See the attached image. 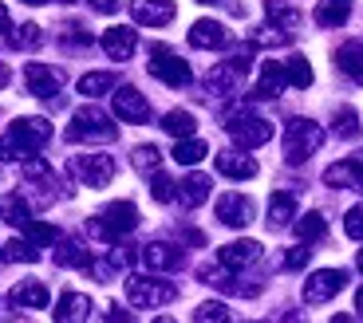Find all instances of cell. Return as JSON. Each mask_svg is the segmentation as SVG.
Here are the masks:
<instances>
[{
  "mask_svg": "<svg viewBox=\"0 0 363 323\" xmlns=\"http://www.w3.org/2000/svg\"><path fill=\"white\" fill-rule=\"evenodd\" d=\"M52 142V123L48 118H16L0 142V158H28Z\"/></svg>",
  "mask_w": 363,
  "mask_h": 323,
  "instance_id": "cell-1",
  "label": "cell"
},
{
  "mask_svg": "<svg viewBox=\"0 0 363 323\" xmlns=\"http://www.w3.org/2000/svg\"><path fill=\"white\" fill-rule=\"evenodd\" d=\"M138 229V209L130 201H111L99 217H91L87 221V233L99 237V241H123L127 233Z\"/></svg>",
  "mask_w": 363,
  "mask_h": 323,
  "instance_id": "cell-2",
  "label": "cell"
},
{
  "mask_svg": "<svg viewBox=\"0 0 363 323\" xmlns=\"http://www.w3.org/2000/svg\"><path fill=\"white\" fill-rule=\"evenodd\" d=\"M320 146H324V126L320 123H312V118H292L284 126V162L289 166L308 162Z\"/></svg>",
  "mask_w": 363,
  "mask_h": 323,
  "instance_id": "cell-3",
  "label": "cell"
},
{
  "mask_svg": "<svg viewBox=\"0 0 363 323\" xmlns=\"http://www.w3.org/2000/svg\"><path fill=\"white\" fill-rule=\"evenodd\" d=\"M67 138H72V142H115V138H118V126L107 118V110H99V107H79V110L72 115Z\"/></svg>",
  "mask_w": 363,
  "mask_h": 323,
  "instance_id": "cell-4",
  "label": "cell"
},
{
  "mask_svg": "<svg viewBox=\"0 0 363 323\" xmlns=\"http://www.w3.org/2000/svg\"><path fill=\"white\" fill-rule=\"evenodd\" d=\"M225 130L241 150H257V146H264L272 138V123L253 115V110H233V115H225Z\"/></svg>",
  "mask_w": 363,
  "mask_h": 323,
  "instance_id": "cell-5",
  "label": "cell"
},
{
  "mask_svg": "<svg viewBox=\"0 0 363 323\" xmlns=\"http://www.w3.org/2000/svg\"><path fill=\"white\" fill-rule=\"evenodd\" d=\"M127 300L135 307H162L178 300V288L170 280H158V276H127Z\"/></svg>",
  "mask_w": 363,
  "mask_h": 323,
  "instance_id": "cell-6",
  "label": "cell"
},
{
  "mask_svg": "<svg viewBox=\"0 0 363 323\" xmlns=\"http://www.w3.org/2000/svg\"><path fill=\"white\" fill-rule=\"evenodd\" d=\"M67 174H72L79 186L103 189L115 178V162H111V154H75V158L67 162Z\"/></svg>",
  "mask_w": 363,
  "mask_h": 323,
  "instance_id": "cell-7",
  "label": "cell"
},
{
  "mask_svg": "<svg viewBox=\"0 0 363 323\" xmlns=\"http://www.w3.org/2000/svg\"><path fill=\"white\" fill-rule=\"evenodd\" d=\"M150 75H155L158 83H166V87H186V83L194 79L190 63L182 60V55H174L170 47H162V44L150 47Z\"/></svg>",
  "mask_w": 363,
  "mask_h": 323,
  "instance_id": "cell-8",
  "label": "cell"
},
{
  "mask_svg": "<svg viewBox=\"0 0 363 323\" xmlns=\"http://www.w3.org/2000/svg\"><path fill=\"white\" fill-rule=\"evenodd\" d=\"M347 276L340 268H320L304 280V304H328V300H336L344 292Z\"/></svg>",
  "mask_w": 363,
  "mask_h": 323,
  "instance_id": "cell-9",
  "label": "cell"
},
{
  "mask_svg": "<svg viewBox=\"0 0 363 323\" xmlns=\"http://www.w3.org/2000/svg\"><path fill=\"white\" fill-rule=\"evenodd\" d=\"M24 83L36 99H55V95L64 91V72H60V67H48V63H28Z\"/></svg>",
  "mask_w": 363,
  "mask_h": 323,
  "instance_id": "cell-10",
  "label": "cell"
},
{
  "mask_svg": "<svg viewBox=\"0 0 363 323\" xmlns=\"http://www.w3.org/2000/svg\"><path fill=\"white\" fill-rule=\"evenodd\" d=\"M111 107H115V118H123V123H146L150 118V103L138 87H115Z\"/></svg>",
  "mask_w": 363,
  "mask_h": 323,
  "instance_id": "cell-11",
  "label": "cell"
},
{
  "mask_svg": "<svg viewBox=\"0 0 363 323\" xmlns=\"http://www.w3.org/2000/svg\"><path fill=\"white\" fill-rule=\"evenodd\" d=\"M253 217H257V205L245 193H221L218 198V221L229 225V229H245Z\"/></svg>",
  "mask_w": 363,
  "mask_h": 323,
  "instance_id": "cell-12",
  "label": "cell"
},
{
  "mask_svg": "<svg viewBox=\"0 0 363 323\" xmlns=\"http://www.w3.org/2000/svg\"><path fill=\"white\" fill-rule=\"evenodd\" d=\"M103 52L111 55V60H118V63H127L130 55L138 52V32L135 28H127V24H118V28H107V32H103Z\"/></svg>",
  "mask_w": 363,
  "mask_h": 323,
  "instance_id": "cell-13",
  "label": "cell"
},
{
  "mask_svg": "<svg viewBox=\"0 0 363 323\" xmlns=\"http://www.w3.org/2000/svg\"><path fill=\"white\" fill-rule=\"evenodd\" d=\"M324 186H332V189H359L363 193V162L359 158L332 162V166L324 170Z\"/></svg>",
  "mask_w": 363,
  "mask_h": 323,
  "instance_id": "cell-14",
  "label": "cell"
},
{
  "mask_svg": "<svg viewBox=\"0 0 363 323\" xmlns=\"http://www.w3.org/2000/svg\"><path fill=\"white\" fill-rule=\"evenodd\" d=\"M143 264L155 272H174L186 264V252L178 249V244H166V241H150L143 249Z\"/></svg>",
  "mask_w": 363,
  "mask_h": 323,
  "instance_id": "cell-15",
  "label": "cell"
},
{
  "mask_svg": "<svg viewBox=\"0 0 363 323\" xmlns=\"http://www.w3.org/2000/svg\"><path fill=\"white\" fill-rule=\"evenodd\" d=\"M130 16L143 28H162L174 20V0H130Z\"/></svg>",
  "mask_w": 363,
  "mask_h": 323,
  "instance_id": "cell-16",
  "label": "cell"
},
{
  "mask_svg": "<svg viewBox=\"0 0 363 323\" xmlns=\"http://www.w3.org/2000/svg\"><path fill=\"white\" fill-rule=\"evenodd\" d=\"M218 261L225 264V268H233V272H241V268H253L257 261H261V244L257 241H229V244H221V252H218Z\"/></svg>",
  "mask_w": 363,
  "mask_h": 323,
  "instance_id": "cell-17",
  "label": "cell"
},
{
  "mask_svg": "<svg viewBox=\"0 0 363 323\" xmlns=\"http://www.w3.org/2000/svg\"><path fill=\"white\" fill-rule=\"evenodd\" d=\"M55 323H87L91 315V296L83 292H64V296L55 300Z\"/></svg>",
  "mask_w": 363,
  "mask_h": 323,
  "instance_id": "cell-18",
  "label": "cell"
},
{
  "mask_svg": "<svg viewBox=\"0 0 363 323\" xmlns=\"http://www.w3.org/2000/svg\"><path fill=\"white\" fill-rule=\"evenodd\" d=\"M190 44L201 47V52H218V47L229 44V32L218 20H198V24H190Z\"/></svg>",
  "mask_w": 363,
  "mask_h": 323,
  "instance_id": "cell-19",
  "label": "cell"
},
{
  "mask_svg": "<svg viewBox=\"0 0 363 323\" xmlns=\"http://www.w3.org/2000/svg\"><path fill=\"white\" fill-rule=\"evenodd\" d=\"M289 87V79H284V63H277V60H264L261 63V75H257V99H277L281 91Z\"/></svg>",
  "mask_w": 363,
  "mask_h": 323,
  "instance_id": "cell-20",
  "label": "cell"
},
{
  "mask_svg": "<svg viewBox=\"0 0 363 323\" xmlns=\"http://www.w3.org/2000/svg\"><path fill=\"white\" fill-rule=\"evenodd\" d=\"M218 174H225L233 181H249V178H257V158L253 154H241V150L218 154Z\"/></svg>",
  "mask_w": 363,
  "mask_h": 323,
  "instance_id": "cell-21",
  "label": "cell"
},
{
  "mask_svg": "<svg viewBox=\"0 0 363 323\" xmlns=\"http://www.w3.org/2000/svg\"><path fill=\"white\" fill-rule=\"evenodd\" d=\"M55 264L60 268H87L91 264V249L75 237H64V241H55Z\"/></svg>",
  "mask_w": 363,
  "mask_h": 323,
  "instance_id": "cell-22",
  "label": "cell"
},
{
  "mask_svg": "<svg viewBox=\"0 0 363 323\" xmlns=\"http://www.w3.org/2000/svg\"><path fill=\"white\" fill-rule=\"evenodd\" d=\"M336 67L344 75H352L355 83H363V40H347L336 47Z\"/></svg>",
  "mask_w": 363,
  "mask_h": 323,
  "instance_id": "cell-23",
  "label": "cell"
},
{
  "mask_svg": "<svg viewBox=\"0 0 363 323\" xmlns=\"http://www.w3.org/2000/svg\"><path fill=\"white\" fill-rule=\"evenodd\" d=\"M209 186H213V181H209L206 174H186V178L178 181V201L190 205V209H198L201 201L209 198Z\"/></svg>",
  "mask_w": 363,
  "mask_h": 323,
  "instance_id": "cell-24",
  "label": "cell"
},
{
  "mask_svg": "<svg viewBox=\"0 0 363 323\" xmlns=\"http://www.w3.org/2000/svg\"><path fill=\"white\" fill-rule=\"evenodd\" d=\"M48 288L40 284V280H24V284H16V292H12V304L28 307V312H40V307H48Z\"/></svg>",
  "mask_w": 363,
  "mask_h": 323,
  "instance_id": "cell-25",
  "label": "cell"
},
{
  "mask_svg": "<svg viewBox=\"0 0 363 323\" xmlns=\"http://www.w3.org/2000/svg\"><path fill=\"white\" fill-rule=\"evenodd\" d=\"M292 217H296V198L284 193V189H277L269 198V221L277 225V229H284V225H292Z\"/></svg>",
  "mask_w": 363,
  "mask_h": 323,
  "instance_id": "cell-26",
  "label": "cell"
},
{
  "mask_svg": "<svg viewBox=\"0 0 363 323\" xmlns=\"http://www.w3.org/2000/svg\"><path fill=\"white\" fill-rule=\"evenodd\" d=\"M347 12H352L347 0H320L312 16H316L320 28H340V24H347Z\"/></svg>",
  "mask_w": 363,
  "mask_h": 323,
  "instance_id": "cell-27",
  "label": "cell"
},
{
  "mask_svg": "<svg viewBox=\"0 0 363 323\" xmlns=\"http://www.w3.org/2000/svg\"><path fill=\"white\" fill-rule=\"evenodd\" d=\"M237 75H241V72H237L233 63L213 67V72L206 75V91H209V95H233V91H237Z\"/></svg>",
  "mask_w": 363,
  "mask_h": 323,
  "instance_id": "cell-28",
  "label": "cell"
},
{
  "mask_svg": "<svg viewBox=\"0 0 363 323\" xmlns=\"http://www.w3.org/2000/svg\"><path fill=\"white\" fill-rule=\"evenodd\" d=\"M118 79L115 72H87L79 79V95H87V99H99V95H107V91H115Z\"/></svg>",
  "mask_w": 363,
  "mask_h": 323,
  "instance_id": "cell-29",
  "label": "cell"
},
{
  "mask_svg": "<svg viewBox=\"0 0 363 323\" xmlns=\"http://www.w3.org/2000/svg\"><path fill=\"white\" fill-rule=\"evenodd\" d=\"M284 79H289V87H312V63L304 60L300 52H292L289 60H284Z\"/></svg>",
  "mask_w": 363,
  "mask_h": 323,
  "instance_id": "cell-30",
  "label": "cell"
},
{
  "mask_svg": "<svg viewBox=\"0 0 363 323\" xmlns=\"http://www.w3.org/2000/svg\"><path fill=\"white\" fill-rule=\"evenodd\" d=\"M264 12H269V20L277 28H284V32H292V28L300 24V8L289 4V0H264Z\"/></svg>",
  "mask_w": 363,
  "mask_h": 323,
  "instance_id": "cell-31",
  "label": "cell"
},
{
  "mask_svg": "<svg viewBox=\"0 0 363 323\" xmlns=\"http://www.w3.org/2000/svg\"><path fill=\"white\" fill-rule=\"evenodd\" d=\"M206 154H209V146L206 142H201V138H178V146H174V150H170V158L174 162H182V166H198V162L201 158H206Z\"/></svg>",
  "mask_w": 363,
  "mask_h": 323,
  "instance_id": "cell-32",
  "label": "cell"
},
{
  "mask_svg": "<svg viewBox=\"0 0 363 323\" xmlns=\"http://www.w3.org/2000/svg\"><path fill=\"white\" fill-rule=\"evenodd\" d=\"M162 130H166V135H174V138H190L194 130H198V118H194L190 110H166Z\"/></svg>",
  "mask_w": 363,
  "mask_h": 323,
  "instance_id": "cell-33",
  "label": "cell"
},
{
  "mask_svg": "<svg viewBox=\"0 0 363 323\" xmlns=\"http://www.w3.org/2000/svg\"><path fill=\"white\" fill-rule=\"evenodd\" d=\"M324 233H328V217H324V213H316V209H312V213L296 217V237H300L304 244H308V241H320Z\"/></svg>",
  "mask_w": 363,
  "mask_h": 323,
  "instance_id": "cell-34",
  "label": "cell"
},
{
  "mask_svg": "<svg viewBox=\"0 0 363 323\" xmlns=\"http://www.w3.org/2000/svg\"><path fill=\"white\" fill-rule=\"evenodd\" d=\"M0 256H4V261H12V264H36L40 249L24 237V241H9V244H0Z\"/></svg>",
  "mask_w": 363,
  "mask_h": 323,
  "instance_id": "cell-35",
  "label": "cell"
},
{
  "mask_svg": "<svg viewBox=\"0 0 363 323\" xmlns=\"http://www.w3.org/2000/svg\"><path fill=\"white\" fill-rule=\"evenodd\" d=\"M24 178L32 181V186H55L52 166H48L44 158H36V154H28V158H24Z\"/></svg>",
  "mask_w": 363,
  "mask_h": 323,
  "instance_id": "cell-36",
  "label": "cell"
},
{
  "mask_svg": "<svg viewBox=\"0 0 363 323\" xmlns=\"http://www.w3.org/2000/svg\"><path fill=\"white\" fill-rule=\"evenodd\" d=\"M24 233H28V241L36 244V249H48V244L60 241V229H55V225H48V221H28Z\"/></svg>",
  "mask_w": 363,
  "mask_h": 323,
  "instance_id": "cell-37",
  "label": "cell"
},
{
  "mask_svg": "<svg viewBox=\"0 0 363 323\" xmlns=\"http://www.w3.org/2000/svg\"><path fill=\"white\" fill-rule=\"evenodd\" d=\"M0 213H4V221H9V225H16V229H24V225L32 221V213H28L24 198H16V193L0 201Z\"/></svg>",
  "mask_w": 363,
  "mask_h": 323,
  "instance_id": "cell-38",
  "label": "cell"
},
{
  "mask_svg": "<svg viewBox=\"0 0 363 323\" xmlns=\"http://www.w3.org/2000/svg\"><path fill=\"white\" fill-rule=\"evenodd\" d=\"M130 162H135L138 174H158L162 170V154H158V146H138V150L130 154Z\"/></svg>",
  "mask_w": 363,
  "mask_h": 323,
  "instance_id": "cell-39",
  "label": "cell"
},
{
  "mask_svg": "<svg viewBox=\"0 0 363 323\" xmlns=\"http://www.w3.org/2000/svg\"><path fill=\"white\" fill-rule=\"evenodd\" d=\"M233 315H229V307L221 304V300H206V304H198V312H194V323H229Z\"/></svg>",
  "mask_w": 363,
  "mask_h": 323,
  "instance_id": "cell-40",
  "label": "cell"
},
{
  "mask_svg": "<svg viewBox=\"0 0 363 323\" xmlns=\"http://www.w3.org/2000/svg\"><path fill=\"white\" fill-rule=\"evenodd\" d=\"M150 198L162 201V205H166V201H174V198H178V181H170L162 170L150 174Z\"/></svg>",
  "mask_w": 363,
  "mask_h": 323,
  "instance_id": "cell-41",
  "label": "cell"
},
{
  "mask_svg": "<svg viewBox=\"0 0 363 323\" xmlns=\"http://www.w3.org/2000/svg\"><path fill=\"white\" fill-rule=\"evenodd\" d=\"M332 130H336L340 138H355V135H359V115H355L352 107H340V110H336V123H332Z\"/></svg>",
  "mask_w": 363,
  "mask_h": 323,
  "instance_id": "cell-42",
  "label": "cell"
},
{
  "mask_svg": "<svg viewBox=\"0 0 363 323\" xmlns=\"http://www.w3.org/2000/svg\"><path fill=\"white\" fill-rule=\"evenodd\" d=\"M284 40H289V32L277 24H264L261 32H253V44L257 47H284Z\"/></svg>",
  "mask_w": 363,
  "mask_h": 323,
  "instance_id": "cell-43",
  "label": "cell"
},
{
  "mask_svg": "<svg viewBox=\"0 0 363 323\" xmlns=\"http://www.w3.org/2000/svg\"><path fill=\"white\" fill-rule=\"evenodd\" d=\"M9 40L16 47H36L40 44V24H20L16 32H9Z\"/></svg>",
  "mask_w": 363,
  "mask_h": 323,
  "instance_id": "cell-44",
  "label": "cell"
},
{
  "mask_svg": "<svg viewBox=\"0 0 363 323\" xmlns=\"http://www.w3.org/2000/svg\"><path fill=\"white\" fill-rule=\"evenodd\" d=\"M344 233L352 237V241H363V205H352L344 217Z\"/></svg>",
  "mask_w": 363,
  "mask_h": 323,
  "instance_id": "cell-45",
  "label": "cell"
},
{
  "mask_svg": "<svg viewBox=\"0 0 363 323\" xmlns=\"http://www.w3.org/2000/svg\"><path fill=\"white\" fill-rule=\"evenodd\" d=\"M308 256H312V249H289L284 252V268H304Z\"/></svg>",
  "mask_w": 363,
  "mask_h": 323,
  "instance_id": "cell-46",
  "label": "cell"
},
{
  "mask_svg": "<svg viewBox=\"0 0 363 323\" xmlns=\"http://www.w3.org/2000/svg\"><path fill=\"white\" fill-rule=\"evenodd\" d=\"M107 323H135V315L123 312V307H107Z\"/></svg>",
  "mask_w": 363,
  "mask_h": 323,
  "instance_id": "cell-47",
  "label": "cell"
},
{
  "mask_svg": "<svg viewBox=\"0 0 363 323\" xmlns=\"http://www.w3.org/2000/svg\"><path fill=\"white\" fill-rule=\"evenodd\" d=\"M87 4H91L95 12H115V8H118V0H87Z\"/></svg>",
  "mask_w": 363,
  "mask_h": 323,
  "instance_id": "cell-48",
  "label": "cell"
},
{
  "mask_svg": "<svg viewBox=\"0 0 363 323\" xmlns=\"http://www.w3.org/2000/svg\"><path fill=\"white\" fill-rule=\"evenodd\" d=\"M9 32H12V20H9V8L0 4V36H9Z\"/></svg>",
  "mask_w": 363,
  "mask_h": 323,
  "instance_id": "cell-49",
  "label": "cell"
},
{
  "mask_svg": "<svg viewBox=\"0 0 363 323\" xmlns=\"http://www.w3.org/2000/svg\"><path fill=\"white\" fill-rule=\"evenodd\" d=\"M284 323H308V319H304V312H284Z\"/></svg>",
  "mask_w": 363,
  "mask_h": 323,
  "instance_id": "cell-50",
  "label": "cell"
},
{
  "mask_svg": "<svg viewBox=\"0 0 363 323\" xmlns=\"http://www.w3.org/2000/svg\"><path fill=\"white\" fill-rule=\"evenodd\" d=\"M9 79H12V72L4 67V63H0V87H9Z\"/></svg>",
  "mask_w": 363,
  "mask_h": 323,
  "instance_id": "cell-51",
  "label": "cell"
},
{
  "mask_svg": "<svg viewBox=\"0 0 363 323\" xmlns=\"http://www.w3.org/2000/svg\"><path fill=\"white\" fill-rule=\"evenodd\" d=\"M332 323H352V315H347V312H340V315H332Z\"/></svg>",
  "mask_w": 363,
  "mask_h": 323,
  "instance_id": "cell-52",
  "label": "cell"
},
{
  "mask_svg": "<svg viewBox=\"0 0 363 323\" xmlns=\"http://www.w3.org/2000/svg\"><path fill=\"white\" fill-rule=\"evenodd\" d=\"M355 312L363 315V288H359V292H355Z\"/></svg>",
  "mask_w": 363,
  "mask_h": 323,
  "instance_id": "cell-53",
  "label": "cell"
},
{
  "mask_svg": "<svg viewBox=\"0 0 363 323\" xmlns=\"http://www.w3.org/2000/svg\"><path fill=\"white\" fill-rule=\"evenodd\" d=\"M155 323H178V319H170V315H158V319Z\"/></svg>",
  "mask_w": 363,
  "mask_h": 323,
  "instance_id": "cell-54",
  "label": "cell"
},
{
  "mask_svg": "<svg viewBox=\"0 0 363 323\" xmlns=\"http://www.w3.org/2000/svg\"><path fill=\"white\" fill-rule=\"evenodd\" d=\"M0 315H9V300H0Z\"/></svg>",
  "mask_w": 363,
  "mask_h": 323,
  "instance_id": "cell-55",
  "label": "cell"
},
{
  "mask_svg": "<svg viewBox=\"0 0 363 323\" xmlns=\"http://www.w3.org/2000/svg\"><path fill=\"white\" fill-rule=\"evenodd\" d=\"M355 264H359V272H363V249H359V256H355Z\"/></svg>",
  "mask_w": 363,
  "mask_h": 323,
  "instance_id": "cell-56",
  "label": "cell"
},
{
  "mask_svg": "<svg viewBox=\"0 0 363 323\" xmlns=\"http://www.w3.org/2000/svg\"><path fill=\"white\" fill-rule=\"evenodd\" d=\"M24 4H44V0H24Z\"/></svg>",
  "mask_w": 363,
  "mask_h": 323,
  "instance_id": "cell-57",
  "label": "cell"
},
{
  "mask_svg": "<svg viewBox=\"0 0 363 323\" xmlns=\"http://www.w3.org/2000/svg\"><path fill=\"white\" fill-rule=\"evenodd\" d=\"M198 4H218V0H198Z\"/></svg>",
  "mask_w": 363,
  "mask_h": 323,
  "instance_id": "cell-58",
  "label": "cell"
},
{
  "mask_svg": "<svg viewBox=\"0 0 363 323\" xmlns=\"http://www.w3.org/2000/svg\"><path fill=\"white\" fill-rule=\"evenodd\" d=\"M64 4H75V0H64Z\"/></svg>",
  "mask_w": 363,
  "mask_h": 323,
  "instance_id": "cell-59",
  "label": "cell"
},
{
  "mask_svg": "<svg viewBox=\"0 0 363 323\" xmlns=\"http://www.w3.org/2000/svg\"><path fill=\"white\" fill-rule=\"evenodd\" d=\"M347 4H352V0H347Z\"/></svg>",
  "mask_w": 363,
  "mask_h": 323,
  "instance_id": "cell-60",
  "label": "cell"
}]
</instances>
